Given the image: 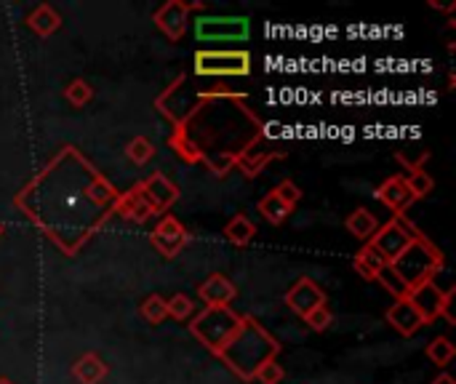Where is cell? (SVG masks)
<instances>
[{
	"mask_svg": "<svg viewBox=\"0 0 456 384\" xmlns=\"http://www.w3.org/2000/svg\"><path fill=\"white\" fill-rule=\"evenodd\" d=\"M441 270H444V254L425 235H417L411 241V246L387 265V270L379 275V281L385 283L387 291L395 294V299H401L409 291H414L417 286L436 281V275Z\"/></svg>",
	"mask_w": 456,
	"mask_h": 384,
	"instance_id": "1",
	"label": "cell"
},
{
	"mask_svg": "<svg viewBox=\"0 0 456 384\" xmlns=\"http://www.w3.org/2000/svg\"><path fill=\"white\" fill-rule=\"evenodd\" d=\"M278 353H281V345L273 339V334H267L251 315H243L240 329L235 331L230 345L219 353V358L238 377L251 382L267 361H275Z\"/></svg>",
	"mask_w": 456,
	"mask_h": 384,
	"instance_id": "2",
	"label": "cell"
},
{
	"mask_svg": "<svg viewBox=\"0 0 456 384\" xmlns=\"http://www.w3.org/2000/svg\"><path fill=\"white\" fill-rule=\"evenodd\" d=\"M240 315H235L230 307H206L195 321H190V331L192 337H198L214 355H219L230 339L235 337V331L240 329Z\"/></svg>",
	"mask_w": 456,
	"mask_h": 384,
	"instance_id": "3",
	"label": "cell"
},
{
	"mask_svg": "<svg viewBox=\"0 0 456 384\" xmlns=\"http://www.w3.org/2000/svg\"><path fill=\"white\" fill-rule=\"evenodd\" d=\"M406 299L417 307V313L422 315L425 326L436 323L438 318H444L449 326H454L456 318L452 313V302H454V289H441L436 281H428L422 286H417L414 291L406 294Z\"/></svg>",
	"mask_w": 456,
	"mask_h": 384,
	"instance_id": "4",
	"label": "cell"
},
{
	"mask_svg": "<svg viewBox=\"0 0 456 384\" xmlns=\"http://www.w3.org/2000/svg\"><path fill=\"white\" fill-rule=\"evenodd\" d=\"M195 72L198 75H248L251 72V53L248 51H198L195 53Z\"/></svg>",
	"mask_w": 456,
	"mask_h": 384,
	"instance_id": "5",
	"label": "cell"
},
{
	"mask_svg": "<svg viewBox=\"0 0 456 384\" xmlns=\"http://www.w3.org/2000/svg\"><path fill=\"white\" fill-rule=\"evenodd\" d=\"M419 233L406 222V214L403 217H395V219H390L387 225H379V230L374 233V238L369 241L385 259H387V265L395 259V257H401L409 246H411V241L417 238Z\"/></svg>",
	"mask_w": 456,
	"mask_h": 384,
	"instance_id": "6",
	"label": "cell"
},
{
	"mask_svg": "<svg viewBox=\"0 0 456 384\" xmlns=\"http://www.w3.org/2000/svg\"><path fill=\"white\" fill-rule=\"evenodd\" d=\"M206 5L203 3H184V0H168L166 5H160L155 13H152V21L155 27L171 40V43H179L190 27V11H203Z\"/></svg>",
	"mask_w": 456,
	"mask_h": 384,
	"instance_id": "7",
	"label": "cell"
},
{
	"mask_svg": "<svg viewBox=\"0 0 456 384\" xmlns=\"http://www.w3.org/2000/svg\"><path fill=\"white\" fill-rule=\"evenodd\" d=\"M187 243H190V230H187L174 214H166V217L158 222V227L150 233V246H152L160 257H166V259L179 257V254L184 251Z\"/></svg>",
	"mask_w": 456,
	"mask_h": 384,
	"instance_id": "8",
	"label": "cell"
},
{
	"mask_svg": "<svg viewBox=\"0 0 456 384\" xmlns=\"http://www.w3.org/2000/svg\"><path fill=\"white\" fill-rule=\"evenodd\" d=\"M142 195H144V200L150 203V208H152V214H166L176 200H179V187L166 176V174H150L142 184Z\"/></svg>",
	"mask_w": 456,
	"mask_h": 384,
	"instance_id": "9",
	"label": "cell"
},
{
	"mask_svg": "<svg viewBox=\"0 0 456 384\" xmlns=\"http://www.w3.org/2000/svg\"><path fill=\"white\" fill-rule=\"evenodd\" d=\"M198 40H240L248 35V19H198L195 21Z\"/></svg>",
	"mask_w": 456,
	"mask_h": 384,
	"instance_id": "10",
	"label": "cell"
},
{
	"mask_svg": "<svg viewBox=\"0 0 456 384\" xmlns=\"http://www.w3.org/2000/svg\"><path fill=\"white\" fill-rule=\"evenodd\" d=\"M286 305H289V310H294L299 318H305V315L313 313L315 307L326 305V294H323V289H321L313 278H299V281L286 291Z\"/></svg>",
	"mask_w": 456,
	"mask_h": 384,
	"instance_id": "11",
	"label": "cell"
},
{
	"mask_svg": "<svg viewBox=\"0 0 456 384\" xmlns=\"http://www.w3.org/2000/svg\"><path fill=\"white\" fill-rule=\"evenodd\" d=\"M112 206H115L112 211H115L118 217H123V219H128V222H136V225H144V222H150V219L155 217L152 208H150V203L144 200L139 184L131 187V190H126V192H118V198H115Z\"/></svg>",
	"mask_w": 456,
	"mask_h": 384,
	"instance_id": "12",
	"label": "cell"
},
{
	"mask_svg": "<svg viewBox=\"0 0 456 384\" xmlns=\"http://www.w3.org/2000/svg\"><path fill=\"white\" fill-rule=\"evenodd\" d=\"M235 294H238L235 283L227 275H222V273L208 275L198 286V297H200V302L206 307H230V302L235 299Z\"/></svg>",
	"mask_w": 456,
	"mask_h": 384,
	"instance_id": "13",
	"label": "cell"
},
{
	"mask_svg": "<svg viewBox=\"0 0 456 384\" xmlns=\"http://www.w3.org/2000/svg\"><path fill=\"white\" fill-rule=\"evenodd\" d=\"M377 200L385 203L395 217H403L409 211V206L414 203V195L406 187V179L403 176H390V179H385L377 187Z\"/></svg>",
	"mask_w": 456,
	"mask_h": 384,
	"instance_id": "14",
	"label": "cell"
},
{
	"mask_svg": "<svg viewBox=\"0 0 456 384\" xmlns=\"http://www.w3.org/2000/svg\"><path fill=\"white\" fill-rule=\"evenodd\" d=\"M387 323H390L401 337H414L417 331L425 329L422 315L417 313V307H414L406 297H401V299L387 310Z\"/></svg>",
	"mask_w": 456,
	"mask_h": 384,
	"instance_id": "15",
	"label": "cell"
},
{
	"mask_svg": "<svg viewBox=\"0 0 456 384\" xmlns=\"http://www.w3.org/2000/svg\"><path fill=\"white\" fill-rule=\"evenodd\" d=\"M353 270H355L363 281H379V275L387 270V259H385L371 243H366V246L355 254Z\"/></svg>",
	"mask_w": 456,
	"mask_h": 384,
	"instance_id": "16",
	"label": "cell"
},
{
	"mask_svg": "<svg viewBox=\"0 0 456 384\" xmlns=\"http://www.w3.org/2000/svg\"><path fill=\"white\" fill-rule=\"evenodd\" d=\"M107 364L96 355V353H86L75 361L72 366V377L80 384H102L107 380Z\"/></svg>",
	"mask_w": 456,
	"mask_h": 384,
	"instance_id": "17",
	"label": "cell"
},
{
	"mask_svg": "<svg viewBox=\"0 0 456 384\" xmlns=\"http://www.w3.org/2000/svg\"><path fill=\"white\" fill-rule=\"evenodd\" d=\"M345 227H347V233H350L353 238L369 243V241L374 238V233L379 230V219H377L366 206H358V208L347 217Z\"/></svg>",
	"mask_w": 456,
	"mask_h": 384,
	"instance_id": "18",
	"label": "cell"
},
{
	"mask_svg": "<svg viewBox=\"0 0 456 384\" xmlns=\"http://www.w3.org/2000/svg\"><path fill=\"white\" fill-rule=\"evenodd\" d=\"M27 27H29L35 35L48 37V35H53V32L61 27V16H59V11L51 8L48 3H40V5L27 16Z\"/></svg>",
	"mask_w": 456,
	"mask_h": 384,
	"instance_id": "19",
	"label": "cell"
},
{
	"mask_svg": "<svg viewBox=\"0 0 456 384\" xmlns=\"http://www.w3.org/2000/svg\"><path fill=\"white\" fill-rule=\"evenodd\" d=\"M254 235H256V225L248 219V217H243V214H238V217H232L227 225H224V238L232 243V246H248L251 241H254Z\"/></svg>",
	"mask_w": 456,
	"mask_h": 384,
	"instance_id": "20",
	"label": "cell"
},
{
	"mask_svg": "<svg viewBox=\"0 0 456 384\" xmlns=\"http://www.w3.org/2000/svg\"><path fill=\"white\" fill-rule=\"evenodd\" d=\"M291 206H286L283 200H281V195L273 190V192H267L262 200H259V214L270 222V225H283L289 217H291Z\"/></svg>",
	"mask_w": 456,
	"mask_h": 384,
	"instance_id": "21",
	"label": "cell"
},
{
	"mask_svg": "<svg viewBox=\"0 0 456 384\" xmlns=\"http://www.w3.org/2000/svg\"><path fill=\"white\" fill-rule=\"evenodd\" d=\"M86 195H88V200H94L96 206H110V203H115L118 190H115L102 174H94L91 184L86 187Z\"/></svg>",
	"mask_w": 456,
	"mask_h": 384,
	"instance_id": "22",
	"label": "cell"
},
{
	"mask_svg": "<svg viewBox=\"0 0 456 384\" xmlns=\"http://www.w3.org/2000/svg\"><path fill=\"white\" fill-rule=\"evenodd\" d=\"M425 353H428V358H430L436 366H449V364L454 361L456 347L449 337H436V339H430V345H428Z\"/></svg>",
	"mask_w": 456,
	"mask_h": 384,
	"instance_id": "23",
	"label": "cell"
},
{
	"mask_svg": "<svg viewBox=\"0 0 456 384\" xmlns=\"http://www.w3.org/2000/svg\"><path fill=\"white\" fill-rule=\"evenodd\" d=\"M403 179H406V187L411 190L414 200H422V198H428V195L436 190V179H433L425 168L409 171V176H403Z\"/></svg>",
	"mask_w": 456,
	"mask_h": 384,
	"instance_id": "24",
	"label": "cell"
},
{
	"mask_svg": "<svg viewBox=\"0 0 456 384\" xmlns=\"http://www.w3.org/2000/svg\"><path fill=\"white\" fill-rule=\"evenodd\" d=\"M64 99H67L72 107H86V104L94 99V88H91L88 80L75 78V80H69V83L64 86Z\"/></svg>",
	"mask_w": 456,
	"mask_h": 384,
	"instance_id": "25",
	"label": "cell"
},
{
	"mask_svg": "<svg viewBox=\"0 0 456 384\" xmlns=\"http://www.w3.org/2000/svg\"><path fill=\"white\" fill-rule=\"evenodd\" d=\"M126 158L136 166H144L155 158V144L147 136H136L126 144Z\"/></svg>",
	"mask_w": 456,
	"mask_h": 384,
	"instance_id": "26",
	"label": "cell"
},
{
	"mask_svg": "<svg viewBox=\"0 0 456 384\" xmlns=\"http://www.w3.org/2000/svg\"><path fill=\"white\" fill-rule=\"evenodd\" d=\"M139 313H142V318H144L147 323H152V326H158V323H163V321L168 318L166 299H163L160 294H150V297L142 302Z\"/></svg>",
	"mask_w": 456,
	"mask_h": 384,
	"instance_id": "27",
	"label": "cell"
},
{
	"mask_svg": "<svg viewBox=\"0 0 456 384\" xmlns=\"http://www.w3.org/2000/svg\"><path fill=\"white\" fill-rule=\"evenodd\" d=\"M166 310H168V318H174V321H190L195 313V302L187 294H176V297L166 299Z\"/></svg>",
	"mask_w": 456,
	"mask_h": 384,
	"instance_id": "28",
	"label": "cell"
},
{
	"mask_svg": "<svg viewBox=\"0 0 456 384\" xmlns=\"http://www.w3.org/2000/svg\"><path fill=\"white\" fill-rule=\"evenodd\" d=\"M331 321H334V315H331V310H329L326 305H321V307H315L313 313L305 315L307 329H313V331H318V334H321V331H329Z\"/></svg>",
	"mask_w": 456,
	"mask_h": 384,
	"instance_id": "29",
	"label": "cell"
},
{
	"mask_svg": "<svg viewBox=\"0 0 456 384\" xmlns=\"http://www.w3.org/2000/svg\"><path fill=\"white\" fill-rule=\"evenodd\" d=\"M283 377H286V372H283V366L278 364V361H267L259 372H256V382L262 384H281L283 382Z\"/></svg>",
	"mask_w": 456,
	"mask_h": 384,
	"instance_id": "30",
	"label": "cell"
},
{
	"mask_svg": "<svg viewBox=\"0 0 456 384\" xmlns=\"http://www.w3.org/2000/svg\"><path fill=\"white\" fill-rule=\"evenodd\" d=\"M398 163L401 166H406L409 171H417V168H422V163L430 158V152L428 150H419V152H409V150H398Z\"/></svg>",
	"mask_w": 456,
	"mask_h": 384,
	"instance_id": "31",
	"label": "cell"
},
{
	"mask_svg": "<svg viewBox=\"0 0 456 384\" xmlns=\"http://www.w3.org/2000/svg\"><path fill=\"white\" fill-rule=\"evenodd\" d=\"M275 192H278V195H281V200H283L286 206H291V208H297V203L302 200V190H299L291 179L281 182V184L275 187Z\"/></svg>",
	"mask_w": 456,
	"mask_h": 384,
	"instance_id": "32",
	"label": "cell"
},
{
	"mask_svg": "<svg viewBox=\"0 0 456 384\" xmlns=\"http://www.w3.org/2000/svg\"><path fill=\"white\" fill-rule=\"evenodd\" d=\"M433 384H456V380L452 377V374H441V377H436V380H433Z\"/></svg>",
	"mask_w": 456,
	"mask_h": 384,
	"instance_id": "33",
	"label": "cell"
},
{
	"mask_svg": "<svg viewBox=\"0 0 456 384\" xmlns=\"http://www.w3.org/2000/svg\"><path fill=\"white\" fill-rule=\"evenodd\" d=\"M0 384H16V382H11L8 377H0Z\"/></svg>",
	"mask_w": 456,
	"mask_h": 384,
	"instance_id": "34",
	"label": "cell"
},
{
	"mask_svg": "<svg viewBox=\"0 0 456 384\" xmlns=\"http://www.w3.org/2000/svg\"><path fill=\"white\" fill-rule=\"evenodd\" d=\"M0 235H3V222H0Z\"/></svg>",
	"mask_w": 456,
	"mask_h": 384,
	"instance_id": "35",
	"label": "cell"
}]
</instances>
